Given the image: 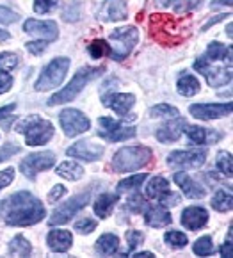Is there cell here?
<instances>
[{
    "label": "cell",
    "mask_w": 233,
    "mask_h": 258,
    "mask_svg": "<svg viewBox=\"0 0 233 258\" xmlns=\"http://www.w3.org/2000/svg\"><path fill=\"white\" fill-rule=\"evenodd\" d=\"M98 16L103 22H119L126 18L125 0H105L98 11Z\"/></svg>",
    "instance_id": "cell-18"
},
{
    "label": "cell",
    "mask_w": 233,
    "mask_h": 258,
    "mask_svg": "<svg viewBox=\"0 0 233 258\" xmlns=\"http://www.w3.org/2000/svg\"><path fill=\"white\" fill-rule=\"evenodd\" d=\"M57 175L62 176V178L66 180H71V182H75V180H81L82 176H84V169H82V166H79L76 162H62L61 166L57 167Z\"/></svg>",
    "instance_id": "cell-27"
},
{
    "label": "cell",
    "mask_w": 233,
    "mask_h": 258,
    "mask_svg": "<svg viewBox=\"0 0 233 258\" xmlns=\"http://www.w3.org/2000/svg\"><path fill=\"white\" fill-rule=\"evenodd\" d=\"M18 20H20V16L16 15L15 11L4 8V6H0V23L9 25V23H15V22H18Z\"/></svg>",
    "instance_id": "cell-43"
},
{
    "label": "cell",
    "mask_w": 233,
    "mask_h": 258,
    "mask_svg": "<svg viewBox=\"0 0 233 258\" xmlns=\"http://www.w3.org/2000/svg\"><path fill=\"white\" fill-rule=\"evenodd\" d=\"M18 66V55L9 52L0 53V70H13Z\"/></svg>",
    "instance_id": "cell-38"
},
{
    "label": "cell",
    "mask_w": 233,
    "mask_h": 258,
    "mask_svg": "<svg viewBox=\"0 0 233 258\" xmlns=\"http://www.w3.org/2000/svg\"><path fill=\"white\" fill-rule=\"evenodd\" d=\"M217 167L221 173L231 176V155L228 152H219L217 155Z\"/></svg>",
    "instance_id": "cell-37"
},
{
    "label": "cell",
    "mask_w": 233,
    "mask_h": 258,
    "mask_svg": "<svg viewBox=\"0 0 233 258\" xmlns=\"http://www.w3.org/2000/svg\"><path fill=\"white\" fill-rule=\"evenodd\" d=\"M69 157H75V159H82L86 162H93V160H98L103 155V146L95 145L91 141H79L73 146H69L66 150Z\"/></svg>",
    "instance_id": "cell-15"
},
{
    "label": "cell",
    "mask_w": 233,
    "mask_h": 258,
    "mask_svg": "<svg viewBox=\"0 0 233 258\" xmlns=\"http://www.w3.org/2000/svg\"><path fill=\"white\" fill-rule=\"evenodd\" d=\"M103 68H81L79 72L75 73V77L71 79V82L66 86L62 91L55 93L52 98L48 100V105H61V103H66V102H71L82 89L91 82L93 79H96L98 75H102Z\"/></svg>",
    "instance_id": "cell-4"
},
{
    "label": "cell",
    "mask_w": 233,
    "mask_h": 258,
    "mask_svg": "<svg viewBox=\"0 0 233 258\" xmlns=\"http://www.w3.org/2000/svg\"><path fill=\"white\" fill-rule=\"evenodd\" d=\"M13 86V77L8 72H0V95H4L11 89Z\"/></svg>",
    "instance_id": "cell-48"
},
{
    "label": "cell",
    "mask_w": 233,
    "mask_h": 258,
    "mask_svg": "<svg viewBox=\"0 0 233 258\" xmlns=\"http://www.w3.org/2000/svg\"><path fill=\"white\" fill-rule=\"evenodd\" d=\"M46 242H48L50 249L55 253H66L71 247L73 235L66 230H52L46 237Z\"/></svg>",
    "instance_id": "cell-22"
},
{
    "label": "cell",
    "mask_w": 233,
    "mask_h": 258,
    "mask_svg": "<svg viewBox=\"0 0 233 258\" xmlns=\"http://www.w3.org/2000/svg\"><path fill=\"white\" fill-rule=\"evenodd\" d=\"M191 114L198 119H217L231 112V103H196L191 105Z\"/></svg>",
    "instance_id": "cell-13"
},
{
    "label": "cell",
    "mask_w": 233,
    "mask_h": 258,
    "mask_svg": "<svg viewBox=\"0 0 233 258\" xmlns=\"http://www.w3.org/2000/svg\"><path fill=\"white\" fill-rule=\"evenodd\" d=\"M57 4H59V0H34V11L45 15V13L52 11Z\"/></svg>",
    "instance_id": "cell-41"
},
{
    "label": "cell",
    "mask_w": 233,
    "mask_h": 258,
    "mask_svg": "<svg viewBox=\"0 0 233 258\" xmlns=\"http://www.w3.org/2000/svg\"><path fill=\"white\" fill-rule=\"evenodd\" d=\"M171 2H173V0H161L162 6H168V4H171Z\"/></svg>",
    "instance_id": "cell-56"
},
{
    "label": "cell",
    "mask_w": 233,
    "mask_h": 258,
    "mask_svg": "<svg viewBox=\"0 0 233 258\" xmlns=\"http://www.w3.org/2000/svg\"><path fill=\"white\" fill-rule=\"evenodd\" d=\"M212 207H214L217 212H228L231 210L233 202H231V192H226V190H217L215 196L212 198Z\"/></svg>",
    "instance_id": "cell-31"
},
{
    "label": "cell",
    "mask_w": 233,
    "mask_h": 258,
    "mask_svg": "<svg viewBox=\"0 0 233 258\" xmlns=\"http://www.w3.org/2000/svg\"><path fill=\"white\" fill-rule=\"evenodd\" d=\"M206 160V150H187V152H173L168 157V164L178 169H196Z\"/></svg>",
    "instance_id": "cell-12"
},
{
    "label": "cell",
    "mask_w": 233,
    "mask_h": 258,
    "mask_svg": "<svg viewBox=\"0 0 233 258\" xmlns=\"http://www.w3.org/2000/svg\"><path fill=\"white\" fill-rule=\"evenodd\" d=\"M149 256H153L149 251H142V253H134V254H132V258H149Z\"/></svg>",
    "instance_id": "cell-54"
},
{
    "label": "cell",
    "mask_w": 233,
    "mask_h": 258,
    "mask_svg": "<svg viewBox=\"0 0 233 258\" xmlns=\"http://www.w3.org/2000/svg\"><path fill=\"white\" fill-rule=\"evenodd\" d=\"M23 31L27 32L31 36H36V38H41V39H57L59 36V29L55 25V22H41V20H27V22L23 23Z\"/></svg>",
    "instance_id": "cell-14"
},
{
    "label": "cell",
    "mask_w": 233,
    "mask_h": 258,
    "mask_svg": "<svg viewBox=\"0 0 233 258\" xmlns=\"http://www.w3.org/2000/svg\"><path fill=\"white\" fill-rule=\"evenodd\" d=\"M175 182L180 185V189L184 190L185 196L191 198V200H201V198H205L206 190L199 183H196L187 173H176Z\"/></svg>",
    "instance_id": "cell-21"
},
{
    "label": "cell",
    "mask_w": 233,
    "mask_h": 258,
    "mask_svg": "<svg viewBox=\"0 0 233 258\" xmlns=\"http://www.w3.org/2000/svg\"><path fill=\"white\" fill-rule=\"evenodd\" d=\"M119 247V240L116 235H112V233H105V235H102L98 239V242H96V251H98L100 254H103V256H111V254H114L116 251H118Z\"/></svg>",
    "instance_id": "cell-26"
},
{
    "label": "cell",
    "mask_w": 233,
    "mask_h": 258,
    "mask_svg": "<svg viewBox=\"0 0 233 258\" xmlns=\"http://www.w3.org/2000/svg\"><path fill=\"white\" fill-rule=\"evenodd\" d=\"M199 91V82L196 77L184 73V75L178 79V93L184 96H194Z\"/></svg>",
    "instance_id": "cell-29"
},
{
    "label": "cell",
    "mask_w": 233,
    "mask_h": 258,
    "mask_svg": "<svg viewBox=\"0 0 233 258\" xmlns=\"http://www.w3.org/2000/svg\"><path fill=\"white\" fill-rule=\"evenodd\" d=\"M135 134L137 132H135L134 126H126L112 118H100L98 119V136L103 137L105 141L118 143V141H125V139H130V137H135Z\"/></svg>",
    "instance_id": "cell-8"
},
{
    "label": "cell",
    "mask_w": 233,
    "mask_h": 258,
    "mask_svg": "<svg viewBox=\"0 0 233 258\" xmlns=\"http://www.w3.org/2000/svg\"><path fill=\"white\" fill-rule=\"evenodd\" d=\"M151 160V150L146 146H126L121 148L112 159V167L116 173L137 171Z\"/></svg>",
    "instance_id": "cell-2"
},
{
    "label": "cell",
    "mask_w": 233,
    "mask_h": 258,
    "mask_svg": "<svg viewBox=\"0 0 233 258\" xmlns=\"http://www.w3.org/2000/svg\"><path fill=\"white\" fill-rule=\"evenodd\" d=\"M68 68H69L68 57H55L54 61H50L43 68L39 79L36 80V86H34L36 91H48V89H54L57 86H61Z\"/></svg>",
    "instance_id": "cell-6"
},
{
    "label": "cell",
    "mask_w": 233,
    "mask_h": 258,
    "mask_svg": "<svg viewBox=\"0 0 233 258\" xmlns=\"http://www.w3.org/2000/svg\"><path fill=\"white\" fill-rule=\"evenodd\" d=\"M221 254L222 256H226V258H231L233 256V253H231V237H229V240L224 244V246L221 247Z\"/></svg>",
    "instance_id": "cell-52"
},
{
    "label": "cell",
    "mask_w": 233,
    "mask_h": 258,
    "mask_svg": "<svg viewBox=\"0 0 233 258\" xmlns=\"http://www.w3.org/2000/svg\"><path fill=\"white\" fill-rule=\"evenodd\" d=\"M116 202H118V196H112V194H102V196H98V200L95 202L96 216L105 219V217L111 214V210H112V207L116 205Z\"/></svg>",
    "instance_id": "cell-28"
},
{
    "label": "cell",
    "mask_w": 233,
    "mask_h": 258,
    "mask_svg": "<svg viewBox=\"0 0 233 258\" xmlns=\"http://www.w3.org/2000/svg\"><path fill=\"white\" fill-rule=\"evenodd\" d=\"M32 251L29 240L23 235H16L15 239L9 242V253L15 254V256H29Z\"/></svg>",
    "instance_id": "cell-30"
},
{
    "label": "cell",
    "mask_w": 233,
    "mask_h": 258,
    "mask_svg": "<svg viewBox=\"0 0 233 258\" xmlns=\"http://www.w3.org/2000/svg\"><path fill=\"white\" fill-rule=\"evenodd\" d=\"M25 48H27L32 55H39V53L46 48V43L45 41H29L27 45H25Z\"/></svg>",
    "instance_id": "cell-49"
},
{
    "label": "cell",
    "mask_w": 233,
    "mask_h": 258,
    "mask_svg": "<svg viewBox=\"0 0 233 258\" xmlns=\"http://www.w3.org/2000/svg\"><path fill=\"white\" fill-rule=\"evenodd\" d=\"M13 180H15V169H13V167H8V169L0 171V189L8 187Z\"/></svg>",
    "instance_id": "cell-46"
},
{
    "label": "cell",
    "mask_w": 233,
    "mask_h": 258,
    "mask_svg": "<svg viewBox=\"0 0 233 258\" xmlns=\"http://www.w3.org/2000/svg\"><path fill=\"white\" fill-rule=\"evenodd\" d=\"M62 194H66V187L64 185H55L54 189L48 192V202L50 203H55L59 198L62 196Z\"/></svg>",
    "instance_id": "cell-50"
},
{
    "label": "cell",
    "mask_w": 233,
    "mask_h": 258,
    "mask_svg": "<svg viewBox=\"0 0 233 258\" xmlns=\"http://www.w3.org/2000/svg\"><path fill=\"white\" fill-rule=\"evenodd\" d=\"M146 173H141V175H134L130 178H125L118 183V192H125V190H132V189H137L142 182L146 180Z\"/></svg>",
    "instance_id": "cell-33"
},
{
    "label": "cell",
    "mask_w": 233,
    "mask_h": 258,
    "mask_svg": "<svg viewBox=\"0 0 233 258\" xmlns=\"http://www.w3.org/2000/svg\"><path fill=\"white\" fill-rule=\"evenodd\" d=\"M6 223L9 226H32L45 217V207L31 192H16L6 200Z\"/></svg>",
    "instance_id": "cell-1"
},
{
    "label": "cell",
    "mask_w": 233,
    "mask_h": 258,
    "mask_svg": "<svg viewBox=\"0 0 233 258\" xmlns=\"http://www.w3.org/2000/svg\"><path fill=\"white\" fill-rule=\"evenodd\" d=\"M185 134H187L191 145H215L222 137V134L205 128V126H187Z\"/></svg>",
    "instance_id": "cell-17"
},
{
    "label": "cell",
    "mask_w": 233,
    "mask_h": 258,
    "mask_svg": "<svg viewBox=\"0 0 233 258\" xmlns=\"http://www.w3.org/2000/svg\"><path fill=\"white\" fill-rule=\"evenodd\" d=\"M144 221H146V224L151 228H162V226L171 224L173 217L164 207H148L144 214Z\"/></svg>",
    "instance_id": "cell-23"
},
{
    "label": "cell",
    "mask_w": 233,
    "mask_h": 258,
    "mask_svg": "<svg viewBox=\"0 0 233 258\" xmlns=\"http://www.w3.org/2000/svg\"><path fill=\"white\" fill-rule=\"evenodd\" d=\"M231 52H233L231 46H224L222 43L214 41L208 45L205 57L210 62H224V64L228 62V64H231Z\"/></svg>",
    "instance_id": "cell-24"
},
{
    "label": "cell",
    "mask_w": 233,
    "mask_h": 258,
    "mask_svg": "<svg viewBox=\"0 0 233 258\" xmlns=\"http://www.w3.org/2000/svg\"><path fill=\"white\" fill-rule=\"evenodd\" d=\"M149 116L151 118H178V109L168 103H161L149 109Z\"/></svg>",
    "instance_id": "cell-32"
},
{
    "label": "cell",
    "mask_w": 233,
    "mask_h": 258,
    "mask_svg": "<svg viewBox=\"0 0 233 258\" xmlns=\"http://www.w3.org/2000/svg\"><path fill=\"white\" fill-rule=\"evenodd\" d=\"M89 202V192L79 194V196L71 198L69 202H66L64 205H61L59 209H55V212L52 214L48 224L50 226H59V224H66L73 216L81 209H84Z\"/></svg>",
    "instance_id": "cell-10"
},
{
    "label": "cell",
    "mask_w": 233,
    "mask_h": 258,
    "mask_svg": "<svg viewBox=\"0 0 233 258\" xmlns=\"http://www.w3.org/2000/svg\"><path fill=\"white\" fill-rule=\"evenodd\" d=\"M55 164V153L52 152H41V153H32L25 160H22L20 169L27 178H34L39 171H46Z\"/></svg>",
    "instance_id": "cell-11"
},
{
    "label": "cell",
    "mask_w": 233,
    "mask_h": 258,
    "mask_svg": "<svg viewBox=\"0 0 233 258\" xmlns=\"http://www.w3.org/2000/svg\"><path fill=\"white\" fill-rule=\"evenodd\" d=\"M103 105L112 109L116 114L125 118L126 112L132 109V105L135 103V96L134 95H125V93H111V95H105L102 98Z\"/></svg>",
    "instance_id": "cell-16"
},
{
    "label": "cell",
    "mask_w": 233,
    "mask_h": 258,
    "mask_svg": "<svg viewBox=\"0 0 233 258\" xmlns=\"http://www.w3.org/2000/svg\"><path fill=\"white\" fill-rule=\"evenodd\" d=\"M139 39V31L135 27H119L114 29L109 36V48L111 53L109 55L116 61H123L128 53L132 52V48L135 46Z\"/></svg>",
    "instance_id": "cell-5"
},
{
    "label": "cell",
    "mask_w": 233,
    "mask_h": 258,
    "mask_svg": "<svg viewBox=\"0 0 233 258\" xmlns=\"http://www.w3.org/2000/svg\"><path fill=\"white\" fill-rule=\"evenodd\" d=\"M144 240V235L141 232H135V230H130V232L126 233V242H128V251H134L139 244H142Z\"/></svg>",
    "instance_id": "cell-42"
},
{
    "label": "cell",
    "mask_w": 233,
    "mask_h": 258,
    "mask_svg": "<svg viewBox=\"0 0 233 258\" xmlns=\"http://www.w3.org/2000/svg\"><path fill=\"white\" fill-rule=\"evenodd\" d=\"M169 192V183L162 176H155V178L149 180V183L146 185V196L149 200H161L164 194Z\"/></svg>",
    "instance_id": "cell-25"
},
{
    "label": "cell",
    "mask_w": 233,
    "mask_h": 258,
    "mask_svg": "<svg viewBox=\"0 0 233 258\" xmlns=\"http://www.w3.org/2000/svg\"><path fill=\"white\" fill-rule=\"evenodd\" d=\"M22 152V148L16 145H4L2 148H0V162H4V160L11 159L13 155H16V153Z\"/></svg>",
    "instance_id": "cell-44"
},
{
    "label": "cell",
    "mask_w": 233,
    "mask_h": 258,
    "mask_svg": "<svg viewBox=\"0 0 233 258\" xmlns=\"http://www.w3.org/2000/svg\"><path fill=\"white\" fill-rule=\"evenodd\" d=\"M166 242L171 244L173 247H185L187 246V237L182 232H168L164 235Z\"/></svg>",
    "instance_id": "cell-36"
},
{
    "label": "cell",
    "mask_w": 233,
    "mask_h": 258,
    "mask_svg": "<svg viewBox=\"0 0 233 258\" xmlns=\"http://www.w3.org/2000/svg\"><path fill=\"white\" fill-rule=\"evenodd\" d=\"M159 203H161V207H164V209H169V207H175L180 203V196L176 192H171L169 190L168 194H164V196L159 200Z\"/></svg>",
    "instance_id": "cell-45"
},
{
    "label": "cell",
    "mask_w": 233,
    "mask_h": 258,
    "mask_svg": "<svg viewBox=\"0 0 233 258\" xmlns=\"http://www.w3.org/2000/svg\"><path fill=\"white\" fill-rule=\"evenodd\" d=\"M128 209H130L132 212H141L142 209H146V202L142 200V196L135 194L134 198H130V200H128Z\"/></svg>",
    "instance_id": "cell-47"
},
{
    "label": "cell",
    "mask_w": 233,
    "mask_h": 258,
    "mask_svg": "<svg viewBox=\"0 0 233 258\" xmlns=\"http://www.w3.org/2000/svg\"><path fill=\"white\" fill-rule=\"evenodd\" d=\"M9 38H11V36H9V32H6V31H2V29H0V41H8Z\"/></svg>",
    "instance_id": "cell-55"
},
{
    "label": "cell",
    "mask_w": 233,
    "mask_h": 258,
    "mask_svg": "<svg viewBox=\"0 0 233 258\" xmlns=\"http://www.w3.org/2000/svg\"><path fill=\"white\" fill-rule=\"evenodd\" d=\"M89 53H91V57H95V59H100V57H103V55H109V53H111L109 43H105L103 39L93 41L91 45H89Z\"/></svg>",
    "instance_id": "cell-35"
},
{
    "label": "cell",
    "mask_w": 233,
    "mask_h": 258,
    "mask_svg": "<svg viewBox=\"0 0 233 258\" xmlns=\"http://www.w3.org/2000/svg\"><path fill=\"white\" fill-rule=\"evenodd\" d=\"M184 126H185V119H173V121H168L157 130V139L164 145L168 143H175V141L180 139V136L184 134Z\"/></svg>",
    "instance_id": "cell-19"
},
{
    "label": "cell",
    "mask_w": 233,
    "mask_h": 258,
    "mask_svg": "<svg viewBox=\"0 0 233 258\" xmlns=\"http://www.w3.org/2000/svg\"><path fill=\"white\" fill-rule=\"evenodd\" d=\"M219 6H231V0H214L212 8H219Z\"/></svg>",
    "instance_id": "cell-53"
},
{
    "label": "cell",
    "mask_w": 233,
    "mask_h": 258,
    "mask_svg": "<svg viewBox=\"0 0 233 258\" xmlns=\"http://www.w3.org/2000/svg\"><path fill=\"white\" fill-rule=\"evenodd\" d=\"M16 130L25 136L27 145L31 146H41L46 145L52 137H54V125L46 119H41L39 116H31V118L23 119L16 125Z\"/></svg>",
    "instance_id": "cell-3"
},
{
    "label": "cell",
    "mask_w": 233,
    "mask_h": 258,
    "mask_svg": "<svg viewBox=\"0 0 233 258\" xmlns=\"http://www.w3.org/2000/svg\"><path fill=\"white\" fill-rule=\"evenodd\" d=\"M194 68L205 77L212 88H221V86L231 82V66H228V68L226 66H214L205 55H201L194 62Z\"/></svg>",
    "instance_id": "cell-7"
},
{
    "label": "cell",
    "mask_w": 233,
    "mask_h": 258,
    "mask_svg": "<svg viewBox=\"0 0 233 258\" xmlns=\"http://www.w3.org/2000/svg\"><path fill=\"white\" fill-rule=\"evenodd\" d=\"M201 4V0H175V11L176 13H189Z\"/></svg>",
    "instance_id": "cell-39"
},
{
    "label": "cell",
    "mask_w": 233,
    "mask_h": 258,
    "mask_svg": "<svg viewBox=\"0 0 233 258\" xmlns=\"http://www.w3.org/2000/svg\"><path fill=\"white\" fill-rule=\"evenodd\" d=\"M212 251H214V242H212V237H201V239L196 240L194 253L198 254V256H208Z\"/></svg>",
    "instance_id": "cell-34"
},
{
    "label": "cell",
    "mask_w": 233,
    "mask_h": 258,
    "mask_svg": "<svg viewBox=\"0 0 233 258\" xmlns=\"http://www.w3.org/2000/svg\"><path fill=\"white\" fill-rule=\"evenodd\" d=\"M208 221V214L201 207H187L182 212V224L189 230H199Z\"/></svg>",
    "instance_id": "cell-20"
},
{
    "label": "cell",
    "mask_w": 233,
    "mask_h": 258,
    "mask_svg": "<svg viewBox=\"0 0 233 258\" xmlns=\"http://www.w3.org/2000/svg\"><path fill=\"white\" fill-rule=\"evenodd\" d=\"M59 121H61L62 130L68 137H75L79 134L88 132L89 126H91L89 119L76 109H64L59 114Z\"/></svg>",
    "instance_id": "cell-9"
},
{
    "label": "cell",
    "mask_w": 233,
    "mask_h": 258,
    "mask_svg": "<svg viewBox=\"0 0 233 258\" xmlns=\"http://www.w3.org/2000/svg\"><path fill=\"white\" fill-rule=\"evenodd\" d=\"M15 103H11V105H6V107H0V119L8 118V116H11L13 110H15Z\"/></svg>",
    "instance_id": "cell-51"
},
{
    "label": "cell",
    "mask_w": 233,
    "mask_h": 258,
    "mask_svg": "<svg viewBox=\"0 0 233 258\" xmlns=\"http://www.w3.org/2000/svg\"><path fill=\"white\" fill-rule=\"evenodd\" d=\"M95 228H96V221L89 219V217H84V219L81 221H76L75 224V230L79 233H84V235H88V233L95 232Z\"/></svg>",
    "instance_id": "cell-40"
}]
</instances>
